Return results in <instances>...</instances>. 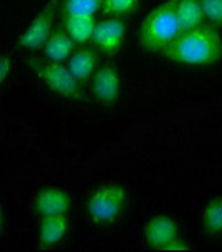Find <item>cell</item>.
<instances>
[{"instance_id": "1", "label": "cell", "mask_w": 222, "mask_h": 252, "mask_svg": "<svg viewBox=\"0 0 222 252\" xmlns=\"http://www.w3.org/2000/svg\"><path fill=\"white\" fill-rule=\"evenodd\" d=\"M161 54L187 67H209L222 61V32L211 24H202L182 32Z\"/></svg>"}, {"instance_id": "2", "label": "cell", "mask_w": 222, "mask_h": 252, "mask_svg": "<svg viewBox=\"0 0 222 252\" xmlns=\"http://www.w3.org/2000/svg\"><path fill=\"white\" fill-rule=\"evenodd\" d=\"M180 34L175 0H165L148 12L140 29V47L150 54H161Z\"/></svg>"}, {"instance_id": "3", "label": "cell", "mask_w": 222, "mask_h": 252, "mask_svg": "<svg viewBox=\"0 0 222 252\" xmlns=\"http://www.w3.org/2000/svg\"><path fill=\"white\" fill-rule=\"evenodd\" d=\"M128 192L123 185L101 184L88 197L86 210L96 225H111L118 222L128 209Z\"/></svg>"}, {"instance_id": "4", "label": "cell", "mask_w": 222, "mask_h": 252, "mask_svg": "<svg viewBox=\"0 0 222 252\" xmlns=\"http://www.w3.org/2000/svg\"><path fill=\"white\" fill-rule=\"evenodd\" d=\"M29 67L35 78L42 84H46L54 94L71 101H83L86 97L83 84H79L72 78L69 69L61 63H52L44 58H34L29 61Z\"/></svg>"}, {"instance_id": "5", "label": "cell", "mask_w": 222, "mask_h": 252, "mask_svg": "<svg viewBox=\"0 0 222 252\" xmlns=\"http://www.w3.org/2000/svg\"><path fill=\"white\" fill-rule=\"evenodd\" d=\"M61 0H49L40 12L34 17L26 31L19 39V46L26 51H37L44 46V42L54 31V22L58 17Z\"/></svg>"}, {"instance_id": "6", "label": "cell", "mask_w": 222, "mask_h": 252, "mask_svg": "<svg viewBox=\"0 0 222 252\" xmlns=\"http://www.w3.org/2000/svg\"><path fill=\"white\" fill-rule=\"evenodd\" d=\"M127 32H128V24L125 19L106 17L104 20L96 22L91 44L101 54L115 56L123 47Z\"/></svg>"}, {"instance_id": "7", "label": "cell", "mask_w": 222, "mask_h": 252, "mask_svg": "<svg viewBox=\"0 0 222 252\" xmlns=\"http://www.w3.org/2000/svg\"><path fill=\"white\" fill-rule=\"evenodd\" d=\"M91 94L103 106H113L120 99L121 76L115 64H103L91 78Z\"/></svg>"}, {"instance_id": "8", "label": "cell", "mask_w": 222, "mask_h": 252, "mask_svg": "<svg viewBox=\"0 0 222 252\" xmlns=\"http://www.w3.org/2000/svg\"><path fill=\"white\" fill-rule=\"evenodd\" d=\"M32 209L39 219L52 217V215H67L71 209V195L58 187H46L35 193Z\"/></svg>"}, {"instance_id": "9", "label": "cell", "mask_w": 222, "mask_h": 252, "mask_svg": "<svg viewBox=\"0 0 222 252\" xmlns=\"http://www.w3.org/2000/svg\"><path fill=\"white\" fill-rule=\"evenodd\" d=\"M145 242L150 249L160 251L165 244H168L173 239L180 237V227L170 215H155L147 222L143 230Z\"/></svg>"}, {"instance_id": "10", "label": "cell", "mask_w": 222, "mask_h": 252, "mask_svg": "<svg viewBox=\"0 0 222 252\" xmlns=\"http://www.w3.org/2000/svg\"><path fill=\"white\" fill-rule=\"evenodd\" d=\"M67 232H69L67 215H52V217L39 219V249H52L59 246L66 239Z\"/></svg>"}, {"instance_id": "11", "label": "cell", "mask_w": 222, "mask_h": 252, "mask_svg": "<svg viewBox=\"0 0 222 252\" xmlns=\"http://www.w3.org/2000/svg\"><path fill=\"white\" fill-rule=\"evenodd\" d=\"M67 69L72 74V78L79 84H88L93 78V74L98 69V51L96 49H78L67 59Z\"/></svg>"}, {"instance_id": "12", "label": "cell", "mask_w": 222, "mask_h": 252, "mask_svg": "<svg viewBox=\"0 0 222 252\" xmlns=\"http://www.w3.org/2000/svg\"><path fill=\"white\" fill-rule=\"evenodd\" d=\"M40 49H42L44 59L52 61V63H63V61L69 59L72 52L76 51V42L61 27V29H54L51 32V35Z\"/></svg>"}, {"instance_id": "13", "label": "cell", "mask_w": 222, "mask_h": 252, "mask_svg": "<svg viewBox=\"0 0 222 252\" xmlns=\"http://www.w3.org/2000/svg\"><path fill=\"white\" fill-rule=\"evenodd\" d=\"M95 27H96L95 15H64L63 19V29L79 46L91 42Z\"/></svg>"}, {"instance_id": "14", "label": "cell", "mask_w": 222, "mask_h": 252, "mask_svg": "<svg viewBox=\"0 0 222 252\" xmlns=\"http://www.w3.org/2000/svg\"><path fill=\"white\" fill-rule=\"evenodd\" d=\"M175 12L177 20H179L180 34L205 24L200 0H175Z\"/></svg>"}, {"instance_id": "15", "label": "cell", "mask_w": 222, "mask_h": 252, "mask_svg": "<svg viewBox=\"0 0 222 252\" xmlns=\"http://www.w3.org/2000/svg\"><path fill=\"white\" fill-rule=\"evenodd\" d=\"M202 229L205 234H222V197H216L205 205L202 212Z\"/></svg>"}, {"instance_id": "16", "label": "cell", "mask_w": 222, "mask_h": 252, "mask_svg": "<svg viewBox=\"0 0 222 252\" xmlns=\"http://www.w3.org/2000/svg\"><path fill=\"white\" fill-rule=\"evenodd\" d=\"M140 0H103L101 3V12L106 17H118L125 19L135 14L138 9Z\"/></svg>"}, {"instance_id": "17", "label": "cell", "mask_w": 222, "mask_h": 252, "mask_svg": "<svg viewBox=\"0 0 222 252\" xmlns=\"http://www.w3.org/2000/svg\"><path fill=\"white\" fill-rule=\"evenodd\" d=\"M103 0H63V15H95Z\"/></svg>"}, {"instance_id": "18", "label": "cell", "mask_w": 222, "mask_h": 252, "mask_svg": "<svg viewBox=\"0 0 222 252\" xmlns=\"http://www.w3.org/2000/svg\"><path fill=\"white\" fill-rule=\"evenodd\" d=\"M205 22L214 27H222V0H200Z\"/></svg>"}, {"instance_id": "19", "label": "cell", "mask_w": 222, "mask_h": 252, "mask_svg": "<svg viewBox=\"0 0 222 252\" xmlns=\"http://www.w3.org/2000/svg\"><path fill=\"white\" fill-rule=\"evenodd\" d=\"M190 251H193V247L180 237L173 239V241L165 244V246L160 249V252H190Z\"/></svg>"}, {"instance_id": "20", "label": "cell", "mask_w": 222, "mask_h": 252, "mask_svg": "<svg viewBox=\"0 0 222 252\" xmlns=\"http://www.w3.org/2000/svg\"><path fill=\"white\" fill-rule=\"evenodd\" d=\"M12 71V59L7 54H0V86L7 81Z\"/></svg>"}, {"instance_id": "21", "label": "cell", "mask_w": 222, "mask_h": 252, "mask_svg": "<svg viewBox=\"0 0 222 252\" xmlns=\"http://www.w3.org/2000/svg\"><path fill=\"white\" fill-rule=\"evenodd\" d=\"M5 227V217H3V210H2V205H0V232L3 230Z\"/></svg>"}]
</instances>
